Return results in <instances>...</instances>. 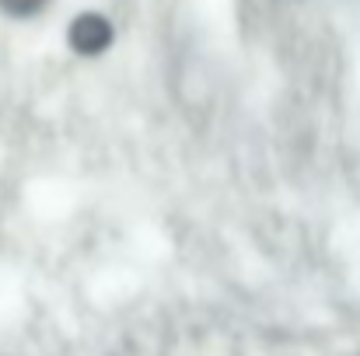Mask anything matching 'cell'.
Returning <instances> with one entry per match:
<instances>
[{
  "label": "cell",
  "instance_id": "1",
  "mask_svg": "<svg viewBox=\"0 0 360 356\" xmlns=\"http://www.w3.org/2000/svg\"><path fill=\"white\" fill-rule=\"evenodd\" d=\"M109 42H112V25L102 14H81L70 25V46L81 56H98L102 49H109Z\"/></svg>",
  "mask_w": 360,
  "mask_h": 356
},
{
  "label": "cell",
  "instance_id": "2",
  "mask_svg": "<svg viewBox=\"0 0 360 356\" xmlns=\"http://www.w3.org/2000/svg\"><path fill=\"white\" fill-rule=\"evenodd\" d=\"M49 0H0V11L11 14V18H32L46 7Z\"/></svg>",
  "mask_w": 360,
  "mask_h": 356
}]
</instances>
